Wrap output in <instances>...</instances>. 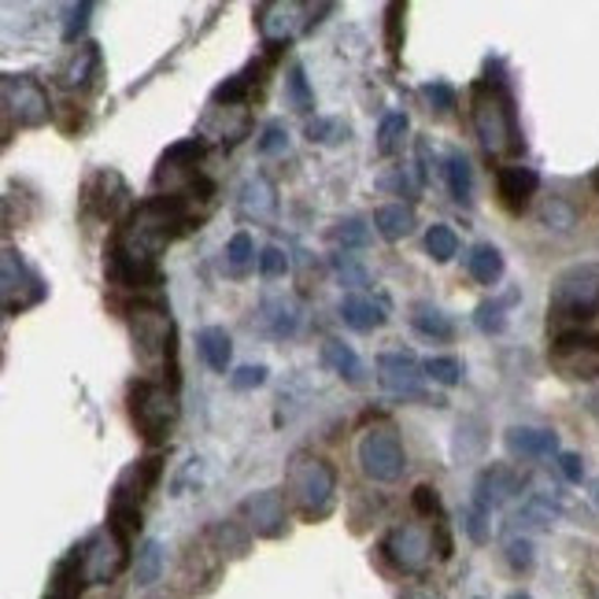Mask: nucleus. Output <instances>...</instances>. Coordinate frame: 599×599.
Wrapping results in <instances>:
<instances>
[{
  "label": "nucleus",
  "mask_w": 599,
  "mask_h": 599,
  "mask_svg": "<svg viewBox=\"0 0 599 599\" xmlns=\"http://www.w3.org/2000/svg\"><path fill=\"white\" fill-rule=\"evenodd\" d=\"M470 123H474L477 141H481L485 156L507 159V156H518V152L525 148L522 130H518V115H514V97L500 75L477 78L474 82Z\"/></svg>",
  "instance_id": "1"
},
{
  "label": "nucleus",
  "mask_w": 599,
  "mask_h": 599,
  "mask_svg": "<svg viewBox=\"0 0 599 599\" xmlns=\"http://www.w3.org/2000/svg\"><path fill=\"white\" fill-rule=\"evenodd\" d=\"M286 492L308 522H322V518H330L333 500H337V474L322 455L292 452L286 466Z\"/></svg>",
  "instance_id": "2"
},
{
  "label": "nucleus",
  "mask_w": 599,
  "mask_h": 599,
  "mask_svg": "<svg viewBox=\"0 0 599 599\" xmlns=\"http://www.w3.org/2000/svg\"><path fill=\"white\" fill-rule=\"evenodd\" d=\"M159 474H164V463L159 455H145V459L130 463L115 481V492H111V511H108V525L115 530L123 541H134L141 530V503L145 496L156 489Z\"/></svg>",
  "instance_id": "3"
},
{
  "label": "nucleus",
  "mask_w": 599,
  "mask_h": 599,
  "mask_svg": "<svg viewBox=\"0 0 599 599\" xmlns=\"http://www.w3.org/2000/svg\"><path fill=\"white\" fill-rule=\"evenodd\" d=\"M130 419L148 444H164L178 425V392L167 381H137L130 385Z\"/></svg>",
  "instance_id": "4"
},
{
  "label": "nucleus",
  "mask_w": 599,
  "mask_h": 599,
  "mask_svg": "<svg viewBox=\"0 0 599 599\" xmlns=\"http://www.w3.org/2000/svg\"><path fill=\"white\" fill-rule=\"evenodd\" d=\"M552 314L570 322H588L599 314V263H577L563 270L552 286Z\"/></svg>",
  "instance_id": "5"
},
{
  "label": "nucleus",
  "mask_w": 599,
  "mask_h": 599,
  "mask_svg": "<svg viewBox=\"0 0 599 599\" xmlns=\"http://www.w3.org/2000/svg\"><path fill=\"white\" fill-rule=\"evenodd\" d=\"M0 104H4V134H12V126H23V130L45 126L48 115H53L45 86L30 75L0 78Z\"/></svg>",
  "instance_id": "6"
},
{
  "label": "nucleus",
  "mask_w": 599,
  "mask_h": 599,
  "mask_svg": "<svg viewBox=\"0 0 599 599\" xmlns=\"http://www.w3.org/2000/svg\"><path fill=\"white\" fill-rule=\"evenodd\" d=\"M359 466L370 481H381V485H392L400 481L403 470H408V455H403V444H400V433L392 430L389 422H378L363 433L359 441Z\"/></svg>",
  "instance_id": "7"
},
{
  "label": "nucleus",
  "mask_w": 599,
  "mask_h": 599,
  "mask_svg": "<svg viewBox=\"0 0 599 599\" xmlns=\"http://www.w3.org/2000/svg\"><path fill=\"white\" fill-rule=\"evenodd\" d=\"M552 359L555 374L570 381H596L599 378V333L588 330H566L552 341Z\"/></svg>",
  "instance_id": "8"
},
{
  "label": "nucleus",
  "mask_w": 599,
  "mask_h": 599,
  "mask_svg": "<svg viewBox=\"0 0 599 599\" xmlns=\"http://www.w3.org/2000/svg\"><path fill=\"white\" fill-rule=\"evenodd\" d=\"M314 12H319V8L300 4V0H263V4L256 8V26H259V34H263V42H267L270 53H278V48H286L300 30L314 26L308 19Z\"/></svg>",
  "instance_id": "9"
},
{
  "label": "nucleus",
  "mask_w": 599,
  "mask_h": 599,
  "mask_svg": "<svg viewBox=\"0 0 599 599\" xmlns=\"http://www.w3.org/2000/svg\"><path fill=\"white\" fill-rule=\"evenodd\" d=\"M78 547H82V570H86L89 585L115 581L130 563V541H123L111 525L97 530L86 544H78Z\"/></svg>",
  "instance_id": "10"
},
{
  "label": "nucleus",
  "mask_w": 599,
  "mask_h": 599,
  "mask_svg": "<svg viewBox=\"0 0 599 599\" xmlns=\"http://www.w3.org/2000/svg\"><path fill=\"white\" fill-rule=\"evenodd\" d=\"M381 552L400 574H422L425 566H430L436 544H433V533L425 530V525L403 522V525H392V530L385 533Z\"/></svg>",
  "instance_id": "11"
},
{
  "label": "nucleus",
  "mask_w": 599,
  "mask_h": 599,
  "mask_svg": "<svg viewBox=\"0 0 599 599\" xmlns=\"http://www.w3.org/2000/svg\"><path fill=\"white\" fill-rule=\"evenodd\" d=\"M130 337L134 348L145 363L152 359H167V348L175 341V326H170V314L159 303H137L130 311Z\"/></svg>",
  "instance_id": "12"
},
{
  "label": "nucleus",
  "mask_w": 599,
  "mask_h": 599,
  "mask_svg": "<svg viewBox=\"0 0 599 599\" xmlns=\"http://www.w3.org/2000/svg\"><path fill=\"white\" fill-rule=\"evenodd\" d=\"M0 297H4V314L26 311L30 303L45 297L42 278L26 267V259L15 248H4V256H0Z\"/></svg>",
  "instance_id": "13"
},
{
  "label": "nucleus",
  "mask_w": 599,
  "mask_h": 599,
  "mask_svg": "<svg viewBox=\"0 0 599 599\" xmlns=\"http://www.w3.org/2000/svg\"><path fill=\"white\" fill-rule=\"evenodd\" d=\"M241 518H245L248 533L263 541H278L286 533V496L278 489H263L241 500Z\"/></svg>",
  "instance_id": "14"
},
{
  "label": "nucleus",
  "mask_w": 599,
  "mask_h": 599,
  "mask_svg": "<svg viewBox=\"0 0 599 599\" xmlns=\"http://www.w3.org/2000/svg\"><path fill=\"white\" fill-rule=\"evenodd\" d=\"M204 159V141L200 137H189V141H178V145H170L164 156H159V167H156V186L170 189V197L181 189H189L192 181H197V164Z\"/></svg>",
  "instance_id": "15"
},
{
  "label": "nucleus",
  "mask_w": 599,
  "mask_h": 599,
  "mask_svg": "<svg viewBox=\"0 0 599 599\" xmlns=\"http://www.w3.org/2000/svg\"><path fill=\"white\" fill-rule=\"evenodd\" d=\"M422 378L425 367L411 352H385L378 355V381L385 392L408 396V400H422Z\"/></svg>",
  "instance_id": "16"
},
{
  "label": "nucleus",
  "mask_w": 599,
  "mask_h": 599,
  "mask_svg": "<svg viewBox=\"0 0 599 599\" xmlns=\"http://www.w3.org/2000/svg\"><path fill=\"white\" fill-rule=\"evenodd\" d=\"M522 485H525V477L518 474L514 466H507V463L485 466V470L477 474V481H474V507H481V511L507 507L514 496H522Z\"/></svg>",
  "instance_id": "17"
},
{
  "label": "nucleus",
  "mask_w": 599,
  "mask_h": 599,
  "mask_svg": "<svg viewBox=\"0 0 599 599\" xmlns=\"http://www.w3.org/2000/svg\"><path fill=\"white\" fill-rule=\"evenodd\" d=\"M126 204H130V189L123 175H115V170H97V175L89 178L86 208L93 211L97 219H119Z\"/></svg>",
  "instance_id": "18"
},
{
  "label": "nucleus",
  "mask_w": 599,
  "mask_h": 599,
  "mask_svg": "<svg viewBox=\"0 0 599 599\" xmlns=\"http://www.w3.org/2000/svg\"><path fill=\"white\" fill-rule=\"evenodd\" d=\"M496 189H500V200L511 215H522L525 208L533 204L536 189H541V175L533 167H522V164H511V167H500V178H496Z\"/></svg>",
  "instance_id": "19"
},
{
  "label": "nucleus",
  "mask_w": 599,
  "mask_h": 599,
  "mask_svg": "<svg viewBox=\"0 0 599 599\" xmlns=\"http://www.w3.org/2000/svg\"><path fill=\"white\" fill-rule=\"evenodd\" d=\"M503 444L518 459H552V455H558V436L552 430H533V425H511L503 433Z\"/></svg>",
  "instance_id": "20"
},
{
  "label": "nucleus",
  "mask_w": 599,
  "mask_h": 599,
  "mask_svg": "<svg viewBox=\"0 0 599 599\" xmlns=\"http://www.w3.org/2000/svg\"><path fill=\"white\" fill-rule=\"evenodd\" d=\"M86 570H82V547H70V552L59 558L53 577H48L45 599H82L86 588Z\"/></svg>",
  "instance_id": "21"
},
{
  "label": "nucleus",
  "mask_w": 599,
  "mask_h": 599,
  "mask_svg": "<svg viewBox=\"0 0 599 599\" xmlns=\"http://www.w3.org/2000/svg\"><path fill=\"white\" fill-rule=\"evenodd\" d=\"M259 330L270 333V337H292L300 330V303L292 297H267L259 303V314H256Z\"/></svg>",
  "instance_id": "22"
},
{
  "label": "nucleus",
  "mask_w": 599,
  "mask_h": 599,
  "mask_svg": "<svg viewBox=\"0 0 599 599\" xmlns=\"http://www.w3.org/2000/svg\"><path fill=\"white\" fill-rule=\"evenodd\" d=\"M100 78V48L93 42H82L59 67V86L64 89H89Z\"/></svg>",
  "instance_id": "23"
},
{
  "label": "nucleus",
  "mask_w": 599,
  "mask_h": 599,
  "mask_svg": "<svg viewBox=\"0 0 599 599\" xmlns=\"http://www.w3.org/2000/svg\"><path fill=\"white\" fill-rule=\"evenodd\" d=\"M341 319H344V326L370 333V330L385 326L389 308H385V300H374V297H367V292H348V297L341 300Z\"/></svg>",
  "instance_id": "24"
},
{
  "label": "nucleus",
  "mask_w": 599,
  "mask_h": 599,
  "mask_svg": "<svg viewBox=\"0 0 599 599\" xmlns=\"http://www.w3.org/2000/svg\"><path fill=\"white\" fill-rule=\"evenodd\" d=\"M241 211L256 222H267L278 215V189H274V181L267 175H256L245 181V189H241Z\"/></svg>",
  "instance_id": "25"
},
{
  "label": "nucleus",
  "mask_w": 599,
  "mask_h": 599,
  "mask_svg": "<svg viewBox=\"0 0 599 599\" xmlns=\"http://www.w3.org/2000/svg\"><path fill=\"white\" fill-rule=\"evenodd\" d=\"M208 544L215 547V552H219L222 558H241V555H248L252 533H248V525L222 518V522H215V525L208 530Z\"/></svg>",
  "instance_id": "26"
},
{
  "label": "nucleus",
  "mask_w": 599,
  "mask_h": 599,
  "mask_svg": "<svg viewBox=\"0 0 599 599\" xmlns=\"http://www.w3.org/2000/svg\"><path fill=\"white\" fill-rule=\"evenodd\" d=\"M197 348H200V359L208 363L215 374H226L230 370V359H233V341L230 333L222 326H204L197 333Z\"/></svg>",
  "instance_id": "27"
},
{
  "label": "nucleus",
  "mask_w": 599,
  "mask_h": 599,
  "mask_svg": "<svg viewBox=\"0 0 599 599\" xmlns=\"http://www.w3.org/2000/svg\"><path fill=\"white\" fill-rule=\"evenodd\" d=\"M414 226H419V219H414L411 204H385L374 211V230H378L385 241H403Z\"/></svg>",
  "instance_id": "28"
},
{
  "label": "nucleus",
  "mask_w": 599,
  "mask_h": 599,
  "mask_svg": "<svg viewBox=\"0 0 599 599\" xmlns=\"http://www.w3.org/2000/svg\"><path fill=\"white\" fill-rule=\"evenodd\" d=\"M322 363L337 374V378H344L348 385H359L363 381V359L352 352V344L344 341H326L322 344Z\"/></svg>",
  "instance_id": "29"
},
{
  "label": "nucleus",
  "mask_w": 599,
  "mask_h": 599,
  "mask_svg": "<svg viewBox=\"0 0 599 599\" xmlns=\"http://www.w3.org/2000/svg\"><path fill=\"white\" fill-rule=\"evenodd\" d=\"M466 274H470L477 286H496V281L503 278V256H500V248L474 245L470 256H466Z\"/></svg>",
  "instance_id": "30"
},
{
  "label": "nucleus",
  "mask_w": 599,
  "mask_h": 599,
  "mask_svg": "<svg viewBox=\"0 0 599 599\" xmlns=\"http://www.w3.org/2000/svg\"><path fill=\"white\" fill-rule=\"evenodd\" d=\"M164 566H167V552L159 541H145L137 547V563H134V581L141 588L156 585L159 577H164Z\"/></svg>",
  "instance_id": "31"
},
{
  "label": "nucleus",
  "mask_w": 599,
  "mask_h": 599,
  "mask_svg": "<svg viewBox=\"0 0 599 599\" xmlns=\"http://www.w3.org/2000/svg\"><path fill=\"white\" fill-rule=\"evenodd\" d=\"M444 175H448V189L459 204H470L474 200V170H470V159L463 152H452L448 164H444Z\"/></svg>",
  "instance_id": "32"
},
{
  "label": "nucleus",
  "mask_w": 599,
  "mask_h": 599,
  "mask_svg": "<svg viewBox=\"0 0 599 599\" xmlns=\"http://www.w3.org/2000/svg\"><path fill=\"white\" fill-rule=\"evenodd\" d=\"M555 518H558V507L547 500V496H530L522 511L514 514V522L525 525V530H547V525H552Z\"/></svg>",
  "instance_id": "33"
},
{
  "label": "nucleus",
  "mask_w": 599,
  "mask_h": 599,
  "mask_svg": "<svg viewBox=\"0 0 599 599\" xmlns=\"http://www.w3.org/2000/svg\"><path fill=\"white\" fill-rule=\"evenodd\" d=\"M425 252H430L436 263H452L455 256H459V237H455L452 226L436 222V226L425 230Z\"/></svg>",
  "instance_id": "34"
},
{
  "label": "nucleus",
  "mask_w": 599,
  "mask_h": 599,
  "mask_svg": "<svg viewBox=\"0 0 599 599\" xmlns=\"http://www.w3.org/2000/svg\"><path fill=\"white\" fill-rule=\"evenodd\" d=\"M411 322H414V330H419L422 337H430V341H452L455 337L452 319L444 311H436V308H419Z\"/></svg>",
  "instance_id": "35"
},
{
  "label": "nucleus",
  "mask_w": 599,
  "mask_h": 599,
  "mask_svg": "<svg viewBox=\"0 0 599 599\" xmlns=\"http://www.w3.org/2000/svg\"><path fill=\"white\" fill-rule=\"evenodd\" d=\"M226 267L237 274V278H245V274L256 267V241L248 237V233H233L230 245H226Z\"/></svg>",
  "instance_id": "36"
},
{
  "label": "nucleus",
  "mask_w": 599,
  "mask_h": 599,
  "mask_svg": "<svg viewBox=\"0 0 599 599\" xmlns=\"http://www.w3.org/2000/svg\"><path fill=\"white\" fill-rule=\"evenodd\" d=\"M403 137H408V115H385L381 126H378V156H392V152H400Z\"/></svg>",
  "instance_id": "37"
},
{
  "label": "nucleus",
  "mask_w": 599,
  "mask_h": 599,
  "mask_svg": "<svg viewBox=\"0 0 599 599\" xmlns=\"http://www.w3.org/2000/svg\"><path fill=\"white\" fill-rule=\"evenodd\" d=\"M330 241L337 248H344V252H348V248H363L370 241V230H367V222H363V219H341L337 226L330 230Z\"/></svg>",
  "instance_id": "38"
},
{
  "label": "nucleus",
  "mask_w": 599,
  "mask_h": 599,
  "mask_svg": "<svg viewBox=\"0 0 599 599\" xmlns=\"http://www.w3.org/2000/svg\"><path fill=\"white\" fill-rule=\"evenodd\" d=\"M425 374H430L436 385H444V389L463 381V367L455 355H433V359H425Z\"/></svg>",
  "instance_id": "39"
},
{
  "label": "nucleus",
  "mask_w": 599,
  "mask_h": 599,
  "mask_svg": "<svg viewBox=\"0 0 599 599\" xmlns=\"http://www.w3.org/2000/svg\"><path fill=\"white\" fill-rule=\"evenodd\" d=\"M403 15H408V4H389L385 8V48L396 59L403 48Z\"/></svg>",
  "instance_id": "40"
},
{
  "label": "nucleus",
  "mask_w": 599,
  "mask_h": 599,
  "mask_svg": "<svg viewBox=\"0 0 599 599\" xmlns=\"http://www.w3.org/2000/svg\"><path fill=\"white\" fill-rule=\"evenodd\" d=\"M289 104L297 108L300 115H311V111H314V93H311L308 75H303L300 64L289 70Z\"/></svg>",
  "instance_id": "41"
},
{
  "label": "nucleus",
  "mask_w": 599,
  "mask_h": 599,
  "mask_svg": "<svg viewBox=\"0 0 599 599\" xmlns=\"http://www.w3.org/2000/svg\"><path fill=\"white\" fill-rule=\"evenodd\" d=\"M503 555H507V563H511V570H518V574H530L536 563V547H533V541H525V536H511V541L503 544Z\"/></svg>",
  "instance_id": "42"
},
{
  "label": "nucleus",
  "mask_w": 599,
  "mask_h": 599,
  "mask_svg": "<svg viewBox=\"0 0 599 599\" xmlns=\"http://www.w3.org/2000/svg\"><path fill=\"white\" fill-rule=\"evenodd\" d=\"M474 322H477V330H481V333H503L507 330V303H500V300L481 303L477 314H474Z\"/></svg>",
  "instance_id": "43"
},
{
  "label": "nucleus",
  "mask_w": 599,
  "mask_h": 599,
  "mask_svg": "<svg viewBox=\"0 0 599 599\" xmlns=\"http://www.w3.org/2000/svg\"><path fill=\"white\" fill-rule=\"evenodd\" d=\"M422 97H425V104H430V111H436V115H452V111H455V89L448 82L422 86Z\"/></svg>",
  "instance_id": "44"
},
{
  "label": "nucleus",
  "mask_w": 599,
  "mask_h": 599,
  "mask_svg": "<svg viewBox=\"0 0 599 599\" xmlns=\"http://www.w3.org/2000/svg\"><path fill=\"white\" fill-rule=\"evenodd\" d=\"M333 270H337V278L344 281L348 289H363V286H370V278H367V270L355 263L348 252H341V256H333Z\"/></svg>",
  "instance_id": "45"
},
{
  "label": "nucleus",
  "mask_w": 599,
  "mask_h": 599,
  "mask_svg": "<svg viewBox=\"0 0 599 599\" xmlns=\"http://www.w3.org/2000/svg\"><path fill=\"white\" fill-rule=\"evenodd\" d=\"M541 219H544V226H552V230H570L577 215H574V208L566 204L563 197H552V200L544 204Z\"/></svg>",
  "instance_id": "46"
},
{
  "label": "nucleus",
  "mask_w": 599,
  "mask_h": 599,
  "mask_svg": "<svg viewBox=\"0 0 599 599\" xmlns=\"http://www.w3.org/2000/svg\"><path fill=\"white\" fill-rule=\"evenodd\" d=\"M89 15H93V4H89V0L67 8V23H64V42H67V45H75V42H78V34H82V30L89 26Z\"/></svg>",
  "instance_id": "47"
},
{
  "label": "nucleus",
  "mask_w": 599,
  "mask_h": 599,
  "mask_svg": "<svg viewBox=\"0 0 599 599\" xmlns=\"http://www.w3.org/2000/svg\"><path fill=\"white\" fill-rule=\"evenodd\" d=\"M259 274L263 278H286L289 274V256L278 245H267L259 252Z\"/></svg>",
  "instance_id": "48"
},
{
  "label": "nucleus",
  "mask_w": 599,
  "mask_h": 599,
  "mask_svg": "<svg viewBox=\"0 0 599 599\" xmlns=\"http://www.w3.org/2000/svg\"><path fill=\"white\" fill-rule=\"evenodd\" d=\"M348 130L341 126V119H311L308 123V137L319 141V145H333V141H341Z\"/></svg>",
  "instance_id": "49"
},
{
  "label": "nucleus",
  "mask_w": 599,
  "mask_h": 599,
  "mask_svg": "<svg viewBox=\"0 0 599 599\" xmlns=\"http://www.w3.org/2000/svg\"><path fill=\"white\" fill-rule=\"evenodd\" d=\"M259 156H278V152H286L289 148V130L281 126V123H270L267 130H263V137H259Z\"/></svg>",
  "instance_id": "50"
},
{
  "label": "nucleus",
  "mask_w": 599,
  "mask_h": 599,
  "mask_svg": "<svg viewBox=\"0 0 599 599\" xmlns=\"http://www.w3.org/2000/svg\"><path fill=\"white\" fill-rule=\"evenodd\" d=\"M485 518H489V511H481V507H466L463 511V530L474 544L489 541V525H485Z\"/></svg>",
  "instance_id": "51"
},
{
  "label": "nucleus",
  "mask_w": 599,
  "mask_h": 599,
  "mask_svg": "<svg viewBox=\"0 0 599 599\" xmlns=\"http://www.w3.org/2000/svg\"><path fill=\"white\" fill-rule=\"evenodd\" d=\"M263 381H267V367H263V363H256V367H241V370H233V374H230V385H233L237 392L259 389Z\"/></svg>",
  "instance_id": "52"
},
{
  "label": "nucleus",
  "mask_w": 599,
  "mask_h": 599,
  "mask_svg": "<svg viewBox=\"0 0 599 599\" xmlns=\"http://www.w3.org/2000/svg\"><path fill=\"white\" fill-rule=\"evenodd\" d=\"M411 503L422 518H441V496H436V489H430V485H419V489L411 492Z\"/></svg>",
  "instance_id": "53"
},
{
  "label": "nucleus",
  "mask_w": 599,
  "mask_h": 599,
  "mask_svg": "<svg viewBox=\"0 0 599 599\" xmlns=\"http://www.w3.org/2000/svg\"><path fill=\"white\" fill-rule=\"evenodd\" d=\"M558 470H563V477L570 485H581V477H585V463H581V455H574V452H558Z\"/></svg>",
  "instance_id": "54"
},
{
  "label": "nucleus",
  "mask_w": 599,
  "mask_h": 599,
  "mask_svg": "<svg viewBox=\"0 0 599 599\" xmlns=\"http://www.w3.org/2000/svg\"><path fill=\"white\" fill-rule=\"evenodd\" d=\"M400 599H441V596H433V592H403Z\"/></svg>",
  "instance_id": "55"
},
{
  "label": "nucleus",
  "mask_w": 599,
  "mask_h": 599,
  "mask_svg": "<svg viewBox=\"0 0 599 599\" xmlns=\"http://www.w3.org/2000/svg\"><path fill=\"white\" fill-rule=\"evenodd\" d=\"M592 503L599 507V477H596V485H592Z\"/></svg>",
  "instance_id": "56"
},
{
  "label": "nucleus",
  "mask_w": 599,
  "mask_h": 599,
  "mask_svg": "<svg viewBox=\"0 0 599 599\" xmlns=\"http://www.w3.org/2000/svg\"><path fill=\"white\" fill-rule=\"evenodd\" d=\"M507 599H533V596H525V592H511V596H507Z\"/></svg>",
  "instance_id": "57"
},
{
  "label": "nucleus",
  "mask_w": 599,
  "mask_h": 599,
  "mask_svg": "<svg viewBox=\"0 0 599 599\" xmlns=\"http://www.w3.org/2000/svg\"><path fill=\"white\" fill-rule=\"evenodd\" d=\"M596 192H599V170H596Z\"/></svg>",
  "instance_id": "58"
}]
</instances>
